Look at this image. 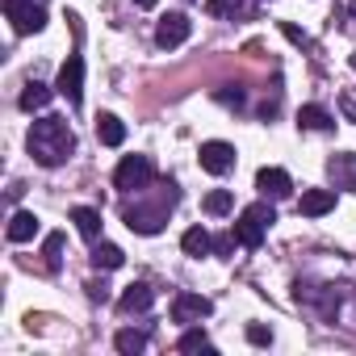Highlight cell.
Returning a JSON list of instances; mask_svg holds the SVG:
<instances>
[{"label": "cell", "mask_w": 356, "mask_h": 356, "mask_svg": "<svg viewBox=\"0 0 356 356\" xmlns=\"http://www.w3.org/2000/svg\"><path fill=\"white\" fill-rule=\"evenodd\" d=\"M331 210H335V189H306L298 202V214H306V218H323Z\"/></svg>", "instance_id": "4fadbf2b"}, {"label": "cell", "mask_w": 356, "mask_h": 356, "mask_svg": "<svg viewBox=\"0 0 356 356\" xmlns=\"http://www.w3.org/2000/svg\"><path fill=\"white\" fill-rule=\"evenodd\" d=\"M42 256H47V273H59V264H63V235H59V231H55V235H47Z\"/></svg>", "instance_id": "603a6c76"}, {"label": "cell", "mask_w": 356, "mask_h": 356, "mask_svg": "<svg viewBox=\"0 0 356 356\" xmlns=\"http://www.w3.org/2000/svg\"><path fill=\"white\" fill-rule=\"evenodd\" d=\"M352 72H356V55H352Z\"/></svg>", "instance_id": "4dcf8cb0"}, {"label": "cell", "mask_w": 356, "mask_h": 356, "mask_svg": "<svg viewBox=\"0 0 356 356\" xmlns=\"http://www.w3.org/2000/svg\"><path fill=\"white\" fill-rule=\"evenodd\" d=\"M248 339H252L256 348H268V343H273V331L260 327V323H252V327H248Z\"/></svg>", "instance_id": "4316f807"}, {"label": "cell", "mask_w": 356, "mask_h": 356, "mask_svg": "<svg viewBox=\"0 0 356 356\" xmlns=\"http://www.w3.org/2000/svg\"><path fill=\"white\" fill-rule=\"evenodd\" d=\"M151 176H155V163L147 155H126L118 168H113V185L122 193H143L151 185Z\"/></svg>", "instance_id": "277c9868"}, {"label": "cell", "mask_w": 356, "mask_h": 356, "mask_svg": "<svg viewBox=\"0 0 356 356\" xmlns=\"http://www.w3.org/2000/svg\"><path fill=\"white\" fill-rule=\"evenodd\" d=\"M72 222H76V231L84 235V239H101V210H92V206H76L72 210Z\"/></svg>", "instance_id": "e0dca14e"}, {"label": "cell", "mask_w": 356, "mask_h": 356, "mask_svg": "<svg viewBox=\"0 0 356 356\" xmlns=\"http://www.w3.org/2000/svg\"><path fill=\"white\" fill-rule=\"evenodd\" d=\"M189 34H193V22H189L185 13H168V17H159V26H155V42H159L163 51L185 47Z\"/></svg>", "instance_id": "8992f818"}, {"label": "cell", "mask_w": 356, "mask_h": 356, "mask_svg": "<svg viewBox=\"0 0 356 356\" xmlns=\"http://www.w3.org/2000/svg\"><path fill=\"white\" fill-rule=\"evenodd\" d=\"M38 235V218L30 214V210H17L13 218H9V243H30Z\"/></svg>", "instance_id": "ac0fdd59"}, {"label": "cell", "mask_w": 356, "mask_h": 356, "mask_svg": "<svg viewBox=\"0 0 356 356\" xmlns=\"http://www.w3.org/2000/svg\"><path fill=\"white\" fill-rule=\"evenodd\" d=\"M76 151V130L63 118H38L30 126V155L42 168H59L67 163V155Z\"/></svg>", "instance_id": "6da1fadb"}, {"label": "cell", "mask_w": 356, "mask_h": 356, "mask_svg": "<svg viewBox=\"0 0 356 356\" xmlns=\"http://www.w3.org/2000/svg\"><path fill=\"white\" fill-rule=\"evenodd\" d=\"M352 13H356V5H352Z\"/></svg>", "instance_id": "1f68e13d"}, {"label": "cell", "mask_w": 356, "mask_h": 356, "mask_svg": "<svg viewBox=\"0 0 356 356\" xmlns=\"http://www.w3.org/2000/svg\"><path fill=\"white\" fill-rule=\"evenodd\" d=\"M277 222V210L268 206V202H252L243 214H239V222L231 227L235 235H239V248H248V252H256L260 243H264V235H268V227Z\"/></svg>", "instance_id": "3957f363"}, {"label": "cell", "mask_w": 356, "mask_h": 356, "mask_svg": "<svg viewBox=\"0 0 356 356\" xmlns=\"http://www.w3.org/2000/svg\"><path fill=\"white\" fill-rule=\"evenodd\" d=\"M17 105H22L26 113H38V109H47V105H51V88H47V84H38V80H30Z\"/></svg>", "instance_id": "d6986e66"}, {"label": "cell", "mask_w": 356, "mask_h": 356, "mask_svg": "<svg viewBox=\"0 0 356 356\" xmlns=\"http://www.w3.org/2000/svg\"><path fill=\"white\" fill-rule=\"evenodd\" d=\"M256 189H260L264 197L281 202V197L293 193V181H289V172H285V168H260V172H256Z\"/></svg>", "instance_id": "8fae6325"}, {"label": "cell", "mask_w": 356, "mask_h": 356, "mask_svg": "<svg viewBox=\"0 0 356 356\" xmlns=\"http://www.w3.org/2000/svg\"><path fill=\"white\" fill-rule=\"evenodd\" d=\"M298 126H302V130H331L335 122H331V113H327L323 105H302V109H298Z\"/></svg>", "instance_id": "ffe728a7"}, {"label": "cell", "mask_w": 356, "mask_h": 356, "mask_svg": "<svg viewBox=\"0 0 356 356\" xmlns=\"http://www.w3.org/2000/svg\"><path fill=\"white\" fill-rule=\"evenodd\" d=\"M281 34H285V38H289L293 47H310V38H306V34H302L298 26H289V22H281Z\"/></svg>", "instance_id": "83f0119b"}, {"label": "cell", "mask_w": 356, "mask_h": 356, "mask_svg": "<svg viewBox=\"0 0 356 356\" xmlns=\"http://www.w3.org/2000/svg\"><path fill=\"white\" fill-rule=\"evenodd\" d=\"M97 138H101L105 147H122V143H126V122H122L118 113H101V118H97Z\"/></svg>", "instance_id": "2e32d148"}, {"label": "cell", "mask_w": 356, "mask_h": 356, "mask_svg": "<svg viewBox=\"0 0 356 356\" xmlns=\"http://www.w3.org/2000/svg\"><path fill=\"white\" fill-rule=\"evenodd\" d=\"M235 243H239V235H235V231L214 235V256H231V252H235Z\"/></svg>", "instance_id": "484cf974"}, {"label": "cell", "mask_w": 356, "mask_h": 356, "mask_svg": "<svg viewBox=\"0 0 356 356\" xmlns=\"http://www.w3.org/2000/svg\"><path fill=\"white\" fill-rule=\"evenodd\" d=\"M243 9V0H206V13H214V17H235Z\"/></svg>", "instance_id": "d4e9b609"}, {"label": "cell", "mask_w": 356, "mask_h": 356, "mask_svg": "<svg viewBox=\"0 0 356 356\" xmlns=\"http://www.w3.org/2000/svg\"><path fill=\"white\" fill-rule=\"evenodd\" d=\"M5 17L13 22L17 34H38V30L47 26L42 0H5Z\"/></svg>", "instance_id": "5b68a950"}, {"label": "cell", "mask_w": 356, "mask_h": 356, "mask_svg": "<svg viewBox=\"0 0 356 356\" xmlns=\"http://www.w3.org/2000/svg\"><path fill=\"white\" fill-rule=\"evenodd\" d=\"M197 159H202V168H206L210 176H227V172L235 168V147L222 143V138H210V143H202Z\"/></svg>", "instance_id": "ba28073f"}, {"label": "cell", "mask_w": 356, "mask_h": 356, "mask_svg": "<svg viewBox=\"0 0 356 356\" xmlns=\"http://www.w3.org/2000/svg\"><path fill=\"white\" fill-rule=\"evenodd\" d=\"M134 5H138V9H155V0H134Z\"/></svg>", "instance_id": "f546056e"}, {"label": "cell", "mask_w": 356, "mask_h": 356, "mask_svg": "<svg viewBox=\"0 0 356 356\" xmlns=\"http://www.w3.org/2000/svg\"><path fill=\"white\" fill-rule=\"evenodd\" d=\"M55 88L67 97V105H80L84 101V59L80 55H67V63L59 67V84Z\"/></svg>", "instance_id": "9c48e42d"}, {"label": "cell", "mask_w": 356, "mask_h": 356, "mask_svg": "<svg viewBox=\"0 0 356 356\" xmlns=\"http://www.w3.org/2000/svg\"><path fill=\"white\" fill-rule=\"evenodd\" d=\"M172 202H176V189H168L155 206L143 202V197H134V202L122 206V222H126L134 235H159V231L168 227V210H172Z\"/></svg>", "instance_id": "7a4b0ae2"}, {"label": "cell", "mask_w": 356, "mask_h": 356, "mask_svg": "<svg viewBox=\"0 0 356 356\" xmlns=\"http://www.w3.org/2000/svg\"><path fill=\"white\" fill-rule=\"evenodd\" d=\"M88 298H92V302H105V298H109V289H105L101 281H92V285H88Z\"/></svg>", "instance_id": "f1b7e54d"}, {"label": "cell", "mask_w": 356, "mask_h": 356, "mask_svg": "<svg viewBox=\"0 0 356 356\" xmlns=\"http://www.w3.org/2000/svg\"><path fill=\"white\" fill-rule=\"evenodd\" d=\"M113 348H118L122 356H134V352H143V348H147V335H143V331H134V327H126V331H118V335H113Z\"/></svg>", "instance_id": "44dd1931"}, {"label": "cell", "mask_w": 356, "mask_h": 356, "mask_svg": "<svg viewBox=\"0 0 356 356\" xmlns=\"http://www.w3.org/2000/svg\"><path fill=\"white\" fill-rule=\"evenodd\" d=\"M327 176H331L335 189L356 193V151H335V155L327 159Z\"/></svg>", "instance_id": "30bf717a"}, {"label": "cell", "mask_w": 356, "mask_h": 356, "mask_svg": "<svg viewBox=\"0 0 356 356\" xmlns=\"http://www.w3.org/2000/svg\"><path fill=\"white\" fill-rule=\"evenodd\" d=\"M231 206H235V197H231V189H214L210 197H206V214H231Z\"/></svg>", "instance_id": "cb8c5ba5"}, {"label": "cell", "mask_w": 356, "mask_h": 356, "mask_svg": "<svg viewBox=\"0 0 356 356\" xmlns=\"http://www.w3.org/2000/svg\"><path fill=\"white\" fill-rule=\"evenodd\" d=\"M210 314H214V302L202 298V293H176V298H172V318L185 323V327H193V323H202V318H210Z\"/></svg>", "instance_id": "52a82bcc"}, {"label": "cell", "mask_w": 356, "mask_h": 356, "mask_svg": "<svg viewBox=\"0 0 356 356\" xmlns=\"http://www.w3.org/2000/svg\"><path fill=\"white\" fill-rule=\"evenodd\" d=\"M151 302H155V289H151L147 281H134V285L122 289L118 310H122V314H143V310H151Z\"/></svg>", "instance_id": "7c38bea8"}, {"label": "cell", "mask_w": 356, "mask_h": 356, "mask_svg": "<svg viewBox=\"0 0 356 356\" xmlns=\"http://www.w3.org/2000/svg\"><path fill=\"white\" fill-rule=\"evenodd\" d=\"M88 260H92V268L113 273V268H122V264H126V252H122L118 243H105V239H101V243H92V256H88Z\"/></svg>", "instance_id": "9a60e30c"}, {"label": "cell", "mask_w": 356, "mask_h": 356, "mask_svg": "<svg viewBox=\"0 0 356 356\" xmlns=\"http://www.w3.org/2000/svg\"><path fill=\"white\" fill-rule=\"evenodd\" d=\"M181 248H185V256L202 260V256H210V252H214V235H210L206 227H189V231L181 235Z\"/></svg>", "instance_id": "5bb4252c"}, {"label": "cell", "mask_w": 356, "mask_h": 356, "mask_svg": "<svg viewBox=\"0 0 356 356\" xmlns=\"http://www.w3.org/2000/svg\"><path fill=\"white\" fill-rule=\"evenodd\" d=\"M176 348H181V352H214V343H210V335H206L202 327H189Z\"/></svg>", "instance_id": "7402d4cb"}]
</instances>
